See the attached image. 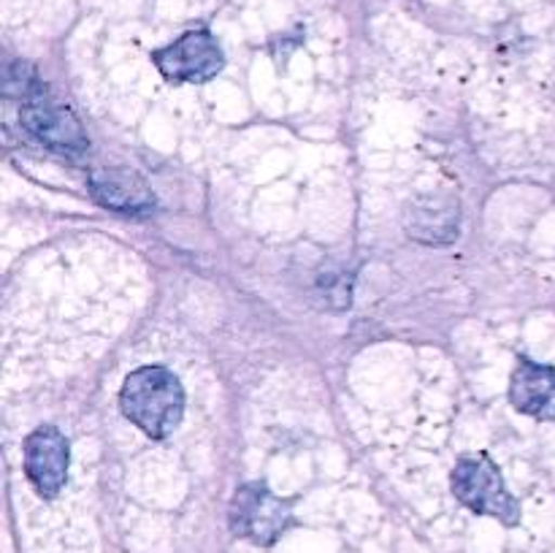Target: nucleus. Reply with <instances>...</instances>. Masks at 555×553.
I'll list each match as a JSON object with an SVG mask.
<instances>
[{"instance_id":"f257e3e1","label":"nucleus","mask_w":555,"mask_h":553,"mask_svg":"<svg viewBox=\"0 0 555 553\" xmlns=\"http://www.w3.org/2000/svg\"><path fill=\"white\" fill-rule=\"evenodd\" d=\"M122 415L146 437L166 439L184 415V388L166 366H141L125 377L119 390Z\"/></svg>"},{"instance_id":"6e6552de","label":"nucleus","mask_w":555,"mask_h":553,"mask_svg":"<svg viewBox=\"0 0 555 553\" xmlns=\"http://www.w3.org/2000/svg\"><path fill=\"white\" fill-rule=\"evenodd\" d=\"M509 401L524 415L555 421V369L520 358L509 380Z\"/></svg>"},{"instance_id":"7ed1b4c3","label":"nucleus","mask_w":555,"mask_h":553,"mask_svg":"<svg viewBox=\"0 0 555 553\" xmlns=\"http://www.w3.org/2000/svg\"><path fill=\"white\" fill-rule=\"evenodd\" d=\"M231 531L255 545H274L293 524V504L276 497L266 483H247L238 488L228 510Z\"/></svg>"},{"instance_id":"0eeeda50","label":"nucleus","mask_w":555,"mask_h":553,"mask_svg":"<svg viewBox=\"0 0 555 553\" xmlns=\"http://www.w3.org/2000/svg\"><path fill=\"white\" fill-rule=\"evenodd\" d=\"M90 190L98 204L122 215H141L155 206L150 184L130 168H95L90 173Z\"/></svg>"},{"instance_id":"f03ea898","label":"nucleus","mask_w":555,"mask_h":553,"mask_svg":"<svg viewBox=\"0 0 555 553\" xmlns=\"http://www.w3.org/2000/svg\"><path fill=\"white\" fill-rule=\"evenodd\" d=\"M455 499L475 510L477 515H491L504 526L520 524V502L504 486V477L491 455L480 453L472 459H461L450 477Z\"/></svg>"},{"instance_id":"20e7f679","label":"nucleus","mask_w":555,"mask_h":553,"mask_svg":"<svg viewBox=\"0 0 555 553\" xmlns=\"http://www.w3.org/2000/svg\"><path fill=\"white\" fill-rule=\"evenodd\" d=\"M20 119L41 144H47L54 152L76 157L81 152H87V146H90V139H87L79 117L65 103L54 101L41 85H36L25 95V106H22Z\"/></svg>"},{"instance_id":"1a4fd4ad","label":"nucleus","mask_w":555,"mask_h":553,"mask_svg":"<svg viewBox=\"0 0 555 553\" xmlns=\"http://www.w3.org/2000/svg\"><path fill=\"white\" fill-rule=\"evenodd\" d=\"M406 231L426 244H444L459 236V204L453 198H417L406 206Z\"/></svg>"},{"instance_id":"39448f33","label":"nucleus","mask_w":555,"mask_h":553,"mask_svg":"<svg viewBox=\"0 0 555 553\" xmlns=\"http://www.w3.org/2000/svg\"><path fill=\"white\" fill-rule=\"evenodd\" d=\"M152 63L171 85H204L225 65L220 43L209 30H190L152 54Z\"/></svg>"},{"instance_id":"423d86ee","label":"nucleus","mask_w":555,"mask_h":553,"mask_svg":"<svg viewBox=\"0 0 555 553\" xmlns=\"http://www.w3.org/2000/svg\"><path fill=\"white\" fill-rule=\"evenodd\" d=\"M68 439L54 426H41L25 439V475L43 499L63 491L68 477Z\"/></svg>"}]
</instances>
